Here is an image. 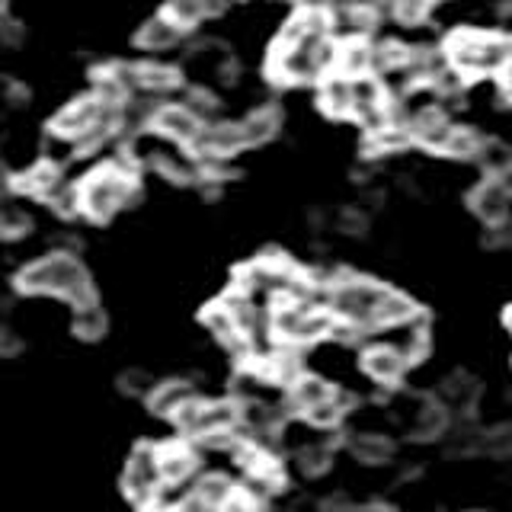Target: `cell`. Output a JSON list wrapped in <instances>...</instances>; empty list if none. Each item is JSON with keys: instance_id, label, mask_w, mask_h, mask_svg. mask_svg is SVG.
<instances>
[{"instance_id": "obj_1", "label": "cell", "mask_w": 512, "mask_h": 512, "mask_svg": "<svg viewBox=\"0 0 512 512\" xmlns=\"http://www.w3.org/2000/svg\"><path fill=\"white\" fill-rule=\"evenodd\" d=\"M20 288L29 295H55L71 304L93 301V282L87 266L74 253H48L20 272Z\"/></svg>"}, {"instance_id": "obj_2", "label": "cell", "mask_w": 512, "mask_h": 512, "mask_svg": "<svg viewBox=\"0 0 512 512\" xmlns=\"http://www.w3.org/2000/svg\"><path fill=\"white\" fill-rule=\"evenodd\" d=\"M336 42L333 36L304 39V42H276L269 52L266 71L282 84H304V80H324L333 74Z\"/></svg>"}, {"instance_id": "obj_3", "label": "cell", "mask_w": 512, "mask_h": 512, "mask_svg": "<svg viewBox=\"0 0 512 512\" xmlns=\"http://www.w3.org/2000/svg\"><path fill=\"white\" fill-rule=\"evenodd\" d=\"M135 192H138L135 170L125 164H106L100 170H93L87 180L77 183L80 212H84L90 221L116 218L125 205H132Z\"/></svg>"}, {"instance_id": "obj_4", "label": "cell", "mask_w": 512, "mask_h": 512, "mask_svg": "<svg viewBox=\"0 0 512 512\" xmlns=\"http://www.w3.org/2000/svg\"><path fill=\"white\" fill-rule=\"evenodd\" d=\"M442 52H445L448 68L458 71L464 80H468V77L500 74L509 64L506 36H493V32H480V29H458V32H452Z\"/></svg>"}, {"instance_id": "obj_5", "label": "cell", "mask_w": 512, "mask_h": 512, "mask_svg": "<svg viewBox=\"0 0 512 512\" xmlns=\"http://www.w3.org/2000/svg\"><path fill=\"white\" fill-rule=\"evenodd\" d=\"M173 423L183 429V436L208 442L218 436H231L240 426V404L237 400H189V404L173 416Z\"/></svg>"}, {"instance_id": "obj_6", "label": "cell", "mask_w": 512, "mask_h": 512, "mask_svg": "<svg viewBox=\"0 0 512 512\" xmlns=\"http://www.w3.org/2000/svg\"><path fill=\"white\" fill-rule=\"evenodd\" d=\"M122 487L128 493V500L138 503L141 509H148L154 503V496L164 487V474H160V448L157 445H138L132 458L125 464Z\"/></svg>"}, {"instance_id": "obj_7", "label": "cell", "mask_w": 512, "mask_h": 512, "mask_svg": "<svg viewBox=\"0 0 512 512\" xmlns=\"http://www.w3.org/2000/svg\"><path fill=\"white\" fill-rule=\"evenodd\" d=\"M471 212L487 224V228H503L512 218V189L503 176H487L471 192Z\"/></svg>"}, {"instance_id": "obj_8", "label": "cell", "mask_w": 512, "mask_h": 512, "mask_svg": "<svg viewBox=\"0 0 512 512\" xmlns=\"http://www.w3.org/2000/svg\"><path fill=\"white\" fill-rule=\"evenodd\" d=\"M202 125H205V119L199 116V112H192L186 103H164V106H157L154 122H151V128L160 138L180 144V148H189V144L196 141V135L202 132Z\"/></svg>"}, {"instance_id": "obj_9", "label": "cell", "mask_w": 512, "mask_h": 512, "mask_svg": "<svg viewBox=\"0 0 512 512\" xmlns=\"http://www.w3.org/2000/svg\"><path fill=\"white\" fill-rule=\"evenodd\" d=\"M189 151L196 160H228L244 148V138H240V125L237 122H205L196 141L189 144Z\"/></svg>"}, {"instance_id": "obj_10", "label": "cell", "mask_w": 512, "mask_h": 512, "mask_svg": "<svg viewBox=\"0 0 512 512\" xmlns=\"http://www.w3.org/2000/svg\"><path fill=\"white\" fill-rule=\"evenodd\" d=\"M407 368V359L388 343H375L362 352V372L378 384H397Z\"/></svg>"}, {"instance_id": "obj_11", "label": "cell", "mask_w": 512, "mask_h": 512, "mask_svg": "<svg viewBox=\"0 0 512 512\" xmlns=\"http://www.w3.org/2000/svg\"><path fill=\"white\" fill-rule=\"evenodd\" d=\"M196 471H199L196 448H189L186 442H173L160 448V474H164V484H192Z\"/></svg>"}, {"instance_id": "obj_12", "label": "cell", "mask_w": 512, "mask_h": 512, "mask_svg": "<svg viewBox=\"0 0 512 512\" xmlns=\"http://www.w3.org/2000/svg\"><path fill=\"white\" fill-rule=\"evenodd\" d=\"M183 32L186 29L176 26L167 13H157L141 23V29L135 32V45L144 48V52H170V48L180 45Z\"/></svg>"}, {"instance_id": "obj_13", "label": "cell", "mask_w": 512, "mask_h": 512, "mask_svg": "<svg viewBox=\"0 0 512 512\" xmlns=\"http://www.w3.org/2000/svg\"><path fill=\"white\" fill-rule=\"evenodd\" d=\"M333 74H343L349 80L372 74V42H368V39H343V42H336Z\"/></svg>"}, {"instance_id": "obj_14", "label": "cell", "mask_w": 512, "mask_h": 512, "mask_svg": "<svg viewBox=\"0 0 512 512\" xmlns=\"http://www.w3.org/2000/svg\"><path fill=\"white\" fill-rule=\"evenodd\" d=\"M189 61H192V68H196L199 74H205V77H224V80H228L234 74V68H237L231 48L221 45V42H212V39H205V42H199L196 48H192Z\"/></svg>"}, {"instance_id": "obj_15", "label": "cell", "mask_w": 512, "mask_h": 512, "mask_svg": "<svg viewBox=\"0 0 512 512\" xmlns=\"http://www.w3.org/2000/svg\"><path fill=\"white\" fill-rule=\"evenodd\" d=\"M240 138H244V148H256V144H266L279 135L282 128V109L279 106H260L253 109L247 119H240Z\"/></svg>"}, {"instance_id": "obj_16", "label": "cell", "mask_w": 512, "mask_h": 512, "mask_svg": "<svg viewBox=\"0 0 512 512\" xmlns=\"http://www.w3.org/2000/svg\"><path fill=\"white\" fill-rule=\"evenodd\" d=\"M199 397V391L192 388L189 381H180V378H170V381H160V384H154V391H151V397H148V404H151V410L157 413V416H173L180 413L189 400H196Z\"/></svg>"}, {"instance_id": "obj_17", "label": "cell", "mask_w": 512, "mask_h": 512, "mask_svg": "<svg viewBox=\"0 0 512 512\" xmlns=\"http://www.w3.org/2000/svg\"><path fill=\"white\" fill-rule=\"evenodd\" d=\"M480 400V381L474 375H464L455 372L452 378L442 381V391H439V404L448 413H468L474 410V404Z\"/></svg>"}, {"instance_id": "obj_18", "label": "cell", "mask_w": 512, "mask_h": 512, "mask_svg": "<svg viewBox=\"0 0 512 512\" xmlns=\"http://www.w3.org/2000/svg\"><path fill=\"white\" fill-rule=\"evenodd\" d=\"M336 394L333 384H327L324 378H317V375H301L295 378L292 384H288V404L295 407V413H311L314 407L320 404H327V400Z\"/></svg>"}, {"instance_id": "obj_19", "label": "cell", "mask_w": 512, "mask_h": 512, "mask_svg": "<svg viewBox=\"0 0 512 512\" xmlns=\"http://www.w3.org/2000/svg\"><path fill=\"white\" fill-rule=\"evenodd\" d=\"M317 103L333 119H352V80L343 74H327L320 80Z\"/></svg>"}, {"instance_id": "obj_20", "label": "cell", "mask_w": 512, "mask_h": 512, "mask_svg": "<svg viewBox=\"0 0 512 512\" xmlns=\"http://www.w3.org/2000/svg\"><path fill=\"white\" fill-rule=\"evenodd\" d=\"M448 426H452V413H448L439 400H416L413 416H410V432L416 439L445 436Z\"/></svg>"}, {"instance_id": "obj_21", "label": "cell", "mask_w": 512, "mask_h": 512, "mask_svg": "<svg viewBox=\"0 0 512 512\" xmlns=\"http://www.w3.org/2000/svg\"><path fill=\"white\" fill-rule=\"evenodd\" d=\"M61 183H64V176L52 160H39L36 167H29L26 173L16 176V186H20L23 192H29V196H36V199H48Z\"/></svg>"}, {"instance_id": "obj_22", "label": "cell", "mask_w": 512, "mask_h": 512, "mask_svg": "<svg viewBox=\"0 0 512 512\" xmlns=\"http://www.w3.org/2000/svg\"><path fill=\"white\" fill-rule=\"evenodd\" d=\"M192 493L208 512H221L224 503L237 493V484L224 474H202L199 480H192Z\"/></svg>"}, {"instance_id": "obj_23", "label": "cell", "mask_w": 512, "mask_h": 512, "mask_svg": "<svg viewBox=\"0 0 512 512\" xmlns=\"http://www.w3.org/2000/svg\"><path fill=\"white\" fill-rule=\"evenodd\" d=\"M135 68V90L144 93H167L173 87H180V71L170 68V64H157V61H144V64H132Z\"/></svg>"}, {"instance_id": "obj_24", "label": "cell", "mask_w": 512, "mask_h": 512, "mask_svg": "<svg viewBox=\"0 0 512 512\" xmlns=\"http://www.w3.org/2000/svg\"><path fill=\"white\" fill-rule=\"evenodd\" d=\"M74 333L80 336V340H103L106 330H109V317L106 311L100 308V301H87V304H74V320H71Z\"/></svg>"}, {"instance_id": "obj_25", "label": "cell", "mask_w": 512, "mask_h": 512, "mask_svg": "<svg viewBox=\"0 0 512 512\" xmlns=\"http://www.w3.org/2000/svg\"><path fill=\"white\" fill-rule=\"evenodd\" d=\"M349 452L365 464H384L394 458V442L375 436V432H365V436H356L349 442Z\"/></svg>"}, {"instance_id": "obj_26", "label": "cell", "mask_w": 512, "mask_h": 512, "mask_svg": "<svg viewBox=\"0 0 512 512\" xmlns=\"http://www.w3.org/2000/svg\"><path fill=\"white\" fill-rule=\"evenodd\" d=\"M480 144H484V138H480L474 128H458V125H452V132H448V138L442 144V154L471 160V157H477Z\"/></svg>"}, {"instance_id": "obj_27", "label": "cell", "mask_w": 512, "mask_h": 512, "mask_svg": "<svg viewBox=\"0 0 512 512\" xmlns=\"http://www.w3.org/2000/svg\"><path fill=\"white\" fill-rule=\"evenodd\" d=\"M295 464H298V471L304 477H320L327 468H330V452H327V445H320V442H311V445H304L295 452Z\"/></svg>"}, {"instance_id": "obj_28", "label": "cell", "mask_w": 512, "mask_h": 512, "mask_svg": "<svg viewBox=\"0 0 512 512\" xmlns=\"http://www.w3.org/2000/svg\"><path fill=\"white\" fill-rule=\"evenodd\" d=\"M32 228V218L23 205L16 202H0V234L4 237H23Z\"/></svg>"}, {"instance_id": "obj_29", "label": "cell", "mask_w": 512, "mask_h": 512, "mask_svg": "<svg viewBox=\"0 0 512 512\" xmlns=\"http://www.w3.org/2000/svg\"><path fill=\"white\" fill-rule=\"evenodd\" d=\"M480 452H487L493 458H512V426L503 423L480 432Z\"/></svg>"}, {"instance_id": "obj_30", "label": "cell", "mask_w": 512, "mask_h": 512, "mask_svg": "<svg viewBox=\"0 0 512 512\" xmlns=\"http://www.w3.org/2000/svg\"><path fill=\"white\" fill-rule=\"evenodd\" d=\"M436 4H439V0H394V16L400 23L416 26V23H423L432 10H436Z\"/></svg>"}, {"instance_id": "obj_31", "label": "cell", "mask_w": 512, "mask_h": 512, "mask_svg": "<svg viewBox=\"0 0 512 512\" xmlns=\"http://www.w3.org/2000/svg\"><path fill=\"white\" fill-rule=\"evenodd\" d=\"M154 378L144 372V368H128V372L119 375V391L128 397H151L154 391Z\"/></svg>"}, {"instance_id": "obj_32", "label": "cell", "mask_w": 512, "mask_h": 512, "mask_svg": "<svg viewBox=\"0 0 512 512\" xmlns=\"http://www.w3.org/2000/svg\"><path fill=\"white\" fill-rule=\"evenodd\" d=\"M221 512H263V506L260 503H256V500H250V496L247 493H234L231 496V500L228 503H224V509Z\"/></svg>"}, {"instance_id": "obj_33", "label": "cell", "mask_w": 512, "mask_h": 512, "mask_svg": "<svg viewBox=\"0 0 512 512\" xmlns=\"http://www.w3.org/2000/svg\"><path fill=\"white\" fill-rule=\"evenodd\" d=\"M23 42V26L20 23H13L10 20V16H7V20L4 23H0V45H20Z\"/></svg>"}, {"instance_id": "obj_34", "label": "cell", "mask_w": 512, "mask_h": 512, "mask_svg": "<svg viewBox=\"0 0 512 512\" xmlns=\"http://www.w3.org/2000/svg\"><path fill=\"white\" fill-rule=\"evenodd\" d=\"M196 7H199V13L205 16V20H208V16H221L224 10H228L231 0H196Z\"/></svg>"}, {"instance_id": "obj_35", "label": "cell", "mask_w": 512, "mask_h": 512, "mask_svg": "<svg viewBox=\"0 0 512 512\" xmlns=\"http://www.w3.org/2000/svg\"><path fill=\"white\" fill-rule=\"evenodd\" d=\"M20 336H16L13 330H0V352L4 356H13V352H20Z\"/></svg>"}, {"instance_id": "obj_36", "label": "cell", "mask_w": 512, "mask_h": 512, "mask_svg": "<svg viewBox=\"0 0 512 512\" xmlns=\"http://www.w3.org/2000/svg\"><path fill=\"white\" fill-rule=\"evenodd\" d=\"M500 77V93H503V100L506 103H512V64H506V68L496 74Z\"/></svg>"}, {"instance_id": "obj_37", "label": "cell", "mask_w": 512, "mask_h": 512, "mask_svg": "<svg viewBox=\"0 0 512 512\" xmlns=\"http://www.w3.org/2000/svg\"><path fill=\"white\" fill-rule=\"evenodd\" d=\"M10 186V173H7V167H4V160H0V192H4Z\"/></svg>"}, {"instance_id": "obj_38", "label": "cell", "mask_w": 512, "mask_h": 512, "mask_svg": "<svg viewBox=\"0 0 512 512\" xmlns=\"http://www.w3.org/2000/svg\"><path fill=\"white\" fill-rule=\"evenodd\" d=\"M7 13H10V0H0V23L7 20Z\"/></svg>"}, {"instance_id": "obj_39", "label": "cell", "mask_w": 512, "mask_h": 512, "mask_svg": "<svg viewBox=\"0 0 512 512\" xmlns=\"http://www.w3.org/2000/svg\"><path fill=\"white\" fill-rule=\"evenodd\" d=\"M503 324H506V330L512 333V308H509V311L503 314Z\"/></svg>"}, {"instance_id": "obj_40", "label": "cell", "mask_w": 512, "mask_h": 512, "mask_svg": "<svg viewBox=\"0 0 512 512\" xmlns=\"http://www.w3.org/2000/svg\"><path fill=\"white\" fill-rule=\"evenodd\" d=\"M503 180H506V186L512 189V170H509V173H503Z\"/></svg>"}]
</instances>
